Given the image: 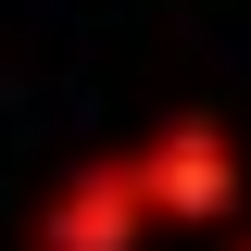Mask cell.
Wrapping results in <instances>:
<instances>
[{"instance_id": "obj_1", "label": "cell", "mask_w": 251, "mask_h": 251, "mask_svg": "<svg viewBox=\"0 0 251 251\" xmlns=\"http://www.w3.org/2000/svg\"><path fill=\"white\" fill-rule=\"evenodd\" d=\"M126 163H138L151 226H214L226 201H239V138H226L214 113H163L151 138H126Z\"/></svg>"}, {"instance_id": "obj_2", "label": "cell", "mask_w": 251, "mask_h": 251, "mask_svg": "<svg viewBox=\"0 0 251 251\" xmlns=\"http://www.w3.org/2000/svg\"><path fill=\"white\" fill-rule=\"evenodd\" d=\"M138 226H151V201H138V163H126V151H100V163H75V176L38 201L25 251H138Z\"/></svg>"}, {"instance_id": "obj_3", "label": "cell", "mask_w": 251, "mask_h": 251, "mask_svg": "<svg viewBox=\"0 0 251 251\" xmlns=\"http://www.w3.org/2000/svg\"><path fill=\"white\" fill-rule=\"evenodd\" d=\"M239 251H251V239H239Z\"/></svg>"}]
</instances>
